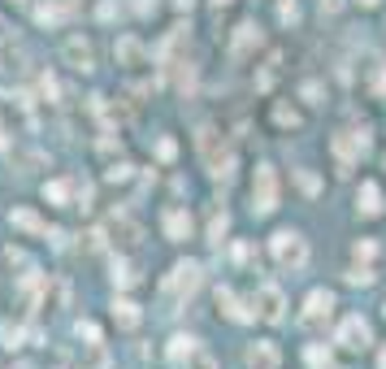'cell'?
Wrapping results in <instances>:
<instances>
[{"instance_id": "10", "label": "cell", "mask_w": 386, "mask_h": 369, "mask_svg": "<svg viewBox=\"0 0 386 369\" xmlns=\"http://www.w3.org/2000/svg\"><path fill=\"white\" fill-rule=\"evenodd\" d=\"M252 48H260V26H256V22H243V26H235V39H230V57H235V61H243Z\"/></svg>"}, {"instance_id": "14", "label": "cell", "mask_w": 386, "mask_h": 369, "mask_svg": "<svg viewBox=\"0 0 386 369\" xmlns=\"http://www.w3.org/2000/svg\"><path fill=\"white\" fill-rule=\"evenodd\" d=\"M113 57H118V66H139L148 52H143V44H139L135 35H122V39L113 44Z\"/></svg>"}, {"instance_id": "12", "label": "cell", "mask_w": 386, "mask_h": 369, "mask_svg": "<svg viewBox=\"0 0 386 369\" xmlns=\"http://www.w3.org/2000/svg\"><path fill=\"white\" fill-rule=\"evenodd\" d=\"M161 226H165V239H174V243H183V239L191 235V218H187V208H165V218H161Z\"/></svg>"}, {"instance_id": "38", "label": "cell", "mask_w": 386, "mask_h": 369, "mask_svg": "<svg viewBox=\"0 0 386 369\" xmlns=\"http://www.w3.org/2000/svg\"><path fill=\"white\" fill-rule=\"evenodd\" d=\"M213 5H217V9H226V5H230V0H213Z\"/></svg>"}, {"instance_id": "5", "label": "cell", "mask_w": 386, "mask_h": 369, "mask_svg": "<svg viewBox=\"0 0 386 369\" xmlns=\"http://www.w3.org/2000/svg\"><path fill=\"white\" fill-rule=\"evenodd\" d=\"M61 57H66V66H74L78 74H91V70H96V44L83 39V35H70V39L61 44Z\"/></svg>"}, {"instance_id": "8", "label": "cell", "mask_w": 386, "mask_h": 369, "mask_svg": "<svg viewBox=\"0 0 386 369\" xmlns=\"http://www.w3.org/2000/svg\"><path fill=\"white\" fill-rule=\"evenodd\" d=\"M108 235H113V248H118V252H135V248H139V239H143V226H139L135 218L118 213L113 222H108Z\"/></svg>"}, {"instance_id": "19", "label": "cell", "mask_w": 386, "mask_h": 369, "mask_svg": "<svg viewBox=\"0 0 386 369\" xmlns=\"http://www.w3.org/2000/svg\"><path fill=\"white\" fill-rule=\"evenodd\" d=\"M226 231H230V213H226V208H213V218H208V243L217 248Z\"/></svg>"}, {"instance_id": "13", "label": "cell", "mask_w": 386, "mask_h": 369, "mask_svg": "<svg viewBox=\"0 0 386 369\" xmlns=\"http://www.w3.org/2000/svg\"><path fill=\"white\" fill-rule=\"evenodd\" d=\"M382 204H386V200H382V187H377V183H360V191H356V208H360V213H365V218H377Z\"/></svg>"}, {"instance_id": "4", "label": "cell", "mask_w": 386, "mask_h": 369, "mask_svg": "<svg viewBox=\"0 0 386 369\" xmlns=\"http://www.w3.org/2000/svg\"><path fill=\"white\" fill-rule=\"evenodd\" d=\"M252 313H256L260 322L278 326V322L287 318V295H283V287H278V283H260L256 295H252Z\"/></svg>"}, {"instance_id": "21", "label": "cell", "mask_w": 386, "mask_h": 369, "mask_svg": "<svg viewBox=\"0 0 386 369\" xmlns=\"http://www.w3.org/2000/svg\"><path fill=\"white\" fill-rule=\"evenodd\" d=\"M44 200H52V204H70V183H44Z\"/></svg>"}, {"instance_id": "1", "label": "cell", "mask_w": 386, "mask_h": 369, "mask_svg": "<svg viewBox=\"0 0 386 369\" xmlns=\"http://www.w3.org/2000/svg\"><path fill=\"white\" fill-rule=\"evenodd\" d=\"M200 283H204V266H200V261H178V266L165 274L161 295H165V304H183V300H191L200 291Z\"/></svg>"}, {"instance_id": "32", "label": "cell", "mask_w": 386, "mask_h": 369, "mask_svg": "<svg viewBox=\"0 0 386 369\" xmlns=\"http://www.w3.org/2000/svg\"><path fill=\"white\" fill-rule=\"evenodd\" d=\"M131 178V166H113V170H108V183H126Z\"/></svg>"}, {"instance_id": "24", "label": "cell", "mask_w": 386, "mask_h": 369, "mask_svg": "<svg viewBox=\"0 0 386 369\" xmlns=\"http://www.w3.org/2000/svg\"><path fill=\"white\" fill-rule=\"evenodd\" d=\"M295 178H300V187H304L308 196H317V191H321V183H317V174H313V170H295Z\"/></svg>"}, {"instance_id": "27", "label": "cell", "mask_w": 386, "mask_h": 369, "mask_svg": "<svg viewBox=\"0 0 386 369\" xmlns=\"http://www.w3.org/2000/svg\"><path fill=\"white\" fill-rule=\"evenodd\" d=\"M300 96H304L308 104H321V83H304V87H300Z\"/></svg>"}, {"instance_id": "22", "label": "cell", "mask_w": 386, "mask_h": 369, "mask_svg": "<svg viewBox=\"0 0 386 369\" xmlns=\"http://www.w3.org/2000/svg\"><path fill=\"white\" fill-rule=\"evenodd\" d=\"M183 369H217V360H213L204 348H195V352H191V360H187Z\"/></svg>"}, {"instance_id": "40", "label": "cell", "mask_w": 386, "mask_h": 369, "mask_svg": "<svg viewBox=\"0 0 386 369\" xmlns=\"http://www.w3.org/2000/svg\"><path fill=\"white\" fill-rule=\"evenodd\" d=\"M0 148H5V126H0Z\"/></svg>"}, {"instance_id": "7", "label": "cell", "mask_w": 386, "mask_h": 369, "mask_svg": "<svg viewBox=\"0 0 386 369\" xmlns=\"http://www.w3.org/2000/svg\"><path fill=\"white\" fill-rule=\"evenodd\" d=\"M330 313H335V295H330L325 287H317V291H308V300H304V313H300V322L313 330V326H321V322H330Z\"/></svg>"}, {"instance_id": "15", "label": "cell", "mask_w": 386, "mask_h": 369, "mask_svg": "<svg viewBox=\"0 0 386 369\" xmlns=\"http://www.w3.org/2000/svg\"><path fill=\"white\" fill-rule=\"evenodd\" d=\"M195 348H200V343H195L191 335H174V339H170V348H165V360L183 369V365L191 360V352H195Z\"/></svg>"}, {"instance_id": "9", "label": "cell", "mask_w": 386, "mask_h": 369, "mask_svg": "<svg viewBox=\"0 0 386 369\" xmlns=\"http://www.w3.org/2000/svg\"><path fill=\"white\" fill-rule=\"evenodd\" d=\"M278 360H283V352L273 348L269 339H260V343H252V348L243 352V365H248V369H278Z\"/></svg>"}, {"instance_id": "20", "label": "cell", "mask_w": 386, "mask_h": 369, "mask_svg": "<svg viewBox=\"0 0 386 369\" xmlns=\"http://www.w3.org/2000/svg\"><path fill=\"white\" fill-rule=\"evenodd\" d=\"M61 18H66L61 5H39V9H35V22H39V26H57Z\"/></svg>"}, {"instance_id": "35", "label": "cell", "mask_w": 386, "mask_h": 369, "mask_svg": "<svg viewBox=\"0 0 386 369\" xmlns=\"http://www.w3.org/2000/svg\"><path fill=\"white\" fill-rule=\"evenodd\" d=\"M343 9V0H321V14H339Z\"/></svg>"}, {"instance_id": "33", "label": "cell", "mask_w": 386, "mask_h": 369, "mask_svg": "<svg viewBox=\"0 0 386 369\" xmlns=\"http://www.w3.org/2000/svg\"><path fill=\"white\" fill-rule=\"evenodd\" d=\"M308 365H330V352H321V348H308Z\"/></svg>"}, {"instance_id": "36", "label": "cell", "mask_w": 386, "mask_h": 369, "mask_svg": "<svg viewBox=\"0 0 386 369\" xmlns=\"http://www.w3.org/2000/svg\"><path fill=\"white\" fill-rule=\"evenodd\" d=\"M356 5H360V9H377V5H382V0H356Z\"/></svg>"}, {"instance_id": "25", "label": "cell", "mask_w": 386, "mask_h": 369, "mask_svg": "<svg viewBox=\"0 0 386 369\" xmlns=\"http://www.w3.org/2000/svg\"><path fill=\"white\" fill-rule=\"evenodd\" d=\"M156 156H161V161H174V156H178V143H174V139H161V143H156Z\"/></svg>"}, {"instance_id": "37", "label": "cell", "mask_w": 386, "mask_h": 369, "mask_svg": "<svg viewBox=\"0 0 386 369\" xmlns=\"http://www.w3.org/2000/svg\"><path fill=\"white\" fill-rule=\"evenodd\" d=\"M191 5H195V0H178V9H191Z\"/></svg>"}, {"instance_id": "34", "label": "cell", "mask_w": 386, "mask_h": 369, "mask_svg": "<svg viewBox=\"0 0 386 369\" xmlns=\"http://www.w3.org/2000/svg\"><path fill=\"white\" fill-rule=\"evenodd\" d=\"M96 14H100V18H104V22H108V18H113V14H118V5H113V0H104V5H100V9H96Z\"/></svg>"}, {"instance_id": "30", "label": "cell", "mask_w": 386, "mask_h": 369, "mask_svg": "<svg viewBox=\"0 0 386 369\" xmlns=\"http://www.w3.org/2000/svg\"><path fill=\"white\" fill-rule=\"evenodd\" d=\"M347 283H356V287H369V283H373V274H369V270H347Z\"/></svg>"}, {"instance_id": "26", "label": "cell", "mask_w": 386, "mask_h": 369, "mask_svg": "<svg viewBox=\"0 0 386 369\" xmlns=\"http://www.w3.org/2000/svg\"><path fill=\"white\" fill-rule=\"evenodd\" d=\"M352 256H356V261H373V256H377V243H369V239H365V243H356V248H352Z\"/></svg>"}, {"instance_id": "31", "label": "cell", "mask_w": 386, "mask_h": 369, "mask_svg": "<svg viewBox=\"0 0 386 369\" xmlns=\"http://www.w3.org/2000/svg\"><path fill=\"white\" fill-rule=\"evenodd\" d=\"M78 339H87V343H100V330H96L91 322H78Z\"/></svg>"}, {"instance_id": "28", "label": "cell", "mask_w": 386, "mask_h": 369, "mask_svg": "<svg viewBox=\"0 0 386 369\" xmlns=\"http://www.w3.org/2000/svg\"><path fill=\"white\" fill-rule=\"evenodd\" d=\"M0 339H5L9 348H18V343H22V330H18V326H0Z\"/></svg>"}, {"instance_id": "16", "label": "cell", "mask_w": 386, "mask_h": 369, "mask_svg": "<svg viewBox=\"0 0 386 369\" xmlns=\"http://www.w3.org/2000/svg\"><path fill=\"white\" fill-rule=\"evenodd\" d=\"M9 226H18V231H26V235H48V222H44L39 213H31V208H14Z\"/></svg>"}, {"instance_id": "6", "label": "cell", "mask_w": 386, "mask_h": 369, "mask_svg": "<svg viewBox=\"0 0 386 369\" xmlns=\"http://www.w3.org/2000/svg\"><path fill=\"white\" fill-rule=\"evenodd\" d=\"M335 343H343L347 352H365V348L373 343V330H369L365 318H343L339 330H335Z\"/></svg>"}, {"instance_id": "29", "label": "cell", "mask_w": 386, "mask_h": 369, "mask_svg": "<svg viewBox=\"0 0 386 369\" xmlns=\"http://www.w3.org/2000/svg\"><path fill=\"white\" fill-rule=\"evenodd\" d=\"M278 18H283V22H295V18H300V9H295V0H283V5H278Z\"/></svg>"}, {"instance_id": "2", "label": "cell", "mask_w": 386, "mask_h": 369, "mask_svg": "<svg viewBox=\"0 0 386 369\" xmlns=\"http://www.w3.org/2000/svg\"><path fill=\"white\" fill-rule=\"evenodd\" d=\"M269 252H273V261H278L283 270H304L308 266V239L300 231H278L269 239Z\"/></svg>"}, {"instance_id": "11", "label": "cell", "mask_w": 386, "mask_h": 369, "mask_svg": "<svg viewBox=\"0 0 386 369\" xmlns=\"http://www.w3.org/2000/svg\"><path fill=\"white\" fill-rule=\"evenodd\" d=\"M217 308H222V313H226V318H230V322H239V326L256 318V313H252V308H243V300H239V295H235L230 287H217Z\"/></svg>"}, {"instance_id": "39", "label": "cell", "mask_w": 386, "mask_h": 369, "mask_svg": "<svg viewBox=\"0 0 386 369\" xmlns=\"http://www.w3.org/2000/svg\"><path fill=\"white\" fill-rule=\"evenodd\" d=\"M377 369H386V352H382V356H377Z\"/></svg>"}, {"instance_id": "18", "label": "cell", "mask_w": 386, "mask_h": 369, "mask_svg": "<svg viewBox=\"0 0 386 369\" xmlns=\"http://www.w3.org/2000/svg\"><path fill=\"white\" fill-rule=\"evenodd\" d=\"M135 283H139V270L131 266L126 256H118V261H113V287H122V291H126V287H135Z\"/></svg>"}, {"instance_id": "3", "label": "cell", "mask_w": 386, "mask_h": 369, "mask_svg": "<svg viewBox=\"0 0 386 369\" xmlns=\"http://www.w3.org/2000/svg\"><path fill=\"white\" fill-rule=\"evenodd\" d=\"M278 208V170L273 166H256V178H252V213L256 218H269Z\"/></svg>"}, {"instance_id": "23", "label": "cell", "mask_w": 386, "mask_h": 369, "mask_svg": "<svg viewBox=\"0 0 386 369\" xmlns=\"http://www.w3.org/2000/svg\"><path fill=\"white\" fill-rule=\"evenodd\" d=\"M273 122H278V126H300V113L287 109V104H278V109H273Z\"/></svg>"}, {"instance_id": "17", "label": "cell", "mask_w": 386, "mask_h": 369, "mask_svg": "<svg viewBox=\"0 0 386 369\" xmlns=\"http://www.w3.org/2000/svg\"><path fill=\"white\" fill-rule=\"evenodd\" d=\"M113 322H118L122 330H135V326H139V304L126 300V295H118V300H113Z\"/></svg>"}]
</instances>
